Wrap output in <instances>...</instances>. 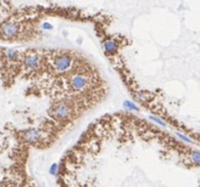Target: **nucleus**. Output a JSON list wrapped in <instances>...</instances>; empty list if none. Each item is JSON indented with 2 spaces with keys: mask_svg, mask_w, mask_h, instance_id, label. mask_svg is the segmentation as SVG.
Wrapping results in <instances>:
<instances>
[{
  "mask_svg": "<svg viewBox=\"0 0 200 187\" xmlns=\"http://www.w3.org/2000/svg\"><path fill=\"white\" fill-rule=\"evenodd\" d=\"M176 136L180 139L181 140H182V142H187V143H189V144H192L193 143V142L189 139L188 136H187L185 135H184V133H179V132H177L176 133Z\"/></svg>",
  "mask_w": 200,
  "mask_h": 187,
  "instance_id": "nucleus-11",
  "label": "nucleus"
},
{
  "mask_svg": "<svg viewBox=\"0 0 200 187\" xmlns=\"http://www.w3.org/2000/svg\"><path fill=\"white\" fill-rule=\"evenodd\" d=\"M104 50H106V52L107 53V54L112 55V54H114V53L116 52L118 46H117V43L115 41L108 40V41H106V43H104Z\"/></svg>",
  "mask_w": 200,
  "mask_h": 187,
  "instance_id": "nucleus-7",
  "label": "nucleus"
},
{
  "mask_svg": "<svg viewBox=\"0 0 200 187\" xmlns=\"http://www.w3.org/2000/svg\"><path fill=\"white\" fill-rule=\"evenodd\" d=\"M20 32V24L13 21L4 23L0 29V33L4 38H14Z\"/></svg>",
  "mask_w": 200,
  "mask_h": 187,
  "instance_id": "nucleus-2",
  "label": "nucleus"
},
{
  "mask_svg": "<svg viewBox=\"0 0 200 187\" xmlns=\"http://www.w3.org/2000/svg\"><path fill=\"white\" fill-rule=\"evenodd\" d=\"M191 159H192V162L197 165V166H200V151L199 150H193L191 153Z\"/></svg>",
  "mask_w": 200,
  "mask_h": 187,
  "instance_id": "nucleus-9",
  "label": "nucleus"
},
{
  "mask_svg": "<svg viewBox=\"0 0 200 187\" xmlns=\"http://www.w3.org/2000/svg\"><path fill=\"white\" fill-rule=\"evenodd\" d=\"M41 61V56L38 55L37 53H29L24 56L23 62L27 69L33 70L39 67Z\"/></svg>",
  "mask_w": 200,
  "mask_h": 187,
  "instance_id": "nucleus-5",
  "label": "nucleus"
},
{
  "mask_svg": "<svg viewBox=\"0 0 200 187\" xmlns=\"http://www.w3.org/2000/svg\"><path fill=\"white\" fill-rule=\"evenodd\" d=\"M149 118L151 119L152 121H154L155 123H157V124H159V125L163 126V127H166V123H165L162 119H160V118H158V117H155V116H149Z\"/></svg>",
  "mask_w": 200,
  "mask_h": 187,
  "instance_id": "nucleus-12",
  "label": "nucleus"
},
{
  "mask_svg": "<svg viewBox=\"0 0 200 187\" xmlns=\"http://www.w3.org/2000/svg\"><path fill=\"white\" fill-rule=\"evenodd\" d=\"M124 106L127 108V109H130V110H135V111H138L139 108L138 106L134 103V102L130 101V100H125L124 102Z\"/></svg>",
  "mask_w": 200,
  "mask_h": 187,
  "instance_id": "nucleus-10",
  "label": "nucleus"
},
{
  "mask_svg": "<svg viewBox=\"0 0 200 187\" xmlns=\"http://www.w3.org/2000/svg\"><path fill=\"white\" fill-rule=\"evenodd\" d=\"M40 136H41V133L38 130L29 129V130H26V132L24 133L23 139L26 140V142L34 143L40 139Z\"/></svg>",
  "mask_w": 200,
  "mask_h": 187,
  "instance_id": "nucleus-6",
  "label": "nucleus"
},
{
  "mask_svg": "<svg viewBox=\"0 0 200 187\" xmlns=\"http://www.w3.org/2000/svg\"><path fill=\"white\" fill-rule=\"evenodd\" d=\"M5 57L9 59V61H16L19 57V52L15 50V49H8L5 52Z\"/></svg>",
  "mask_w": 200,
  "mask_h": 187,
  "instance_id": "nucleus-8",
  "label": "nucleus"
},
{
  "mask_svg": "<svg viewBox=\"0 0 200 187\" xmlns=\"http://www.w3.org/2000/svg\"><path fill=\"white\" fill-rule=\"evenodd\" d=\"M0 187H3V186H2V184H1V182H0Z\"/></svg>",
  "mask_w": 200,
  "mask_h": 187,
  "instance_id": "nucleus-15",
  "label": "nucleus"
},
{
  "mask_svg": "<svg viewBox=\"0 0 200 187\" xmlns=\"http://www.w3.org/2000/svg\"><path fill=\"white\" fill-rule=\"evenodd\" d=\"M43 29H53V26H52L51 24H49L48 23H46L43 24Z\"/></svg>",
  "mask_w": 200,
  "mask_h": 187,
  "instance_id": "nucleus-14",
  "label": "nucleus"
},
{
  "mask_svg": "<svg viewBox=\"0 0 200 187\" xmlns=\"http://www.w3.org/2000/svg\"><path fill=\"white\" fill-rule=\"evenodd\" d=\"M89 79L81 73H75L69 79V85L74 91H82L88 86Z\"/></svg>",
  "mask_w": 200,
  "mask_h": 187,
  "instance_id": "nucleus-3",
  "label": "nucleus"
},
{
  "mask_svg": "<svg viewBox=\"0 0 200 187\" xmlns=\"http://www.w3.org/2000/svg\"><path fill=\"white\" fill-rule=\"evenodd\" d=\"M72 63V58L68 54L59 55L54 59V68L59 72H64L71 67Z\"/></svg>",
  "mask_w": 200,
  "mask_h": 187,
  "instance_id": "nucleus-4",
  "label": "nucleus"
},
{
  "mask_svg": "<svg viewBox=\"0 0 200 187\" xmlns=\"http://www.w3.org/2000/svg\"><path fill=\"white\" fill-rule=\"evenodd\" d=\"M52 115L55 118L60 119V120H65L68 119L71 116L72 114V108L69 106L68 103H66L65 101L58 102L53 105V107L51 109Z\"/></svg>",
  "mask_w": 200,
  "mask_h": 187,
  "instance_id": "nucleus-1",
  "label": "nucleus"
},
{
  "mask_svg": "<svg viewBox=\"0 0 200 187\" xmlns=\"http://www.w3.org/2000/svg\"><path fill=\"white\" fill-rule=\"evenodd\" d=\"M58 171H59V166L57 164H53L50 167V170H49V172H50L51 175H56L58 174Z\"/></svg>",
  "mask_w": 200,
  "mask_h": 187,
  "instance_id": "nucleus-13",
  "label": "nucleus"
}]
</instances>
